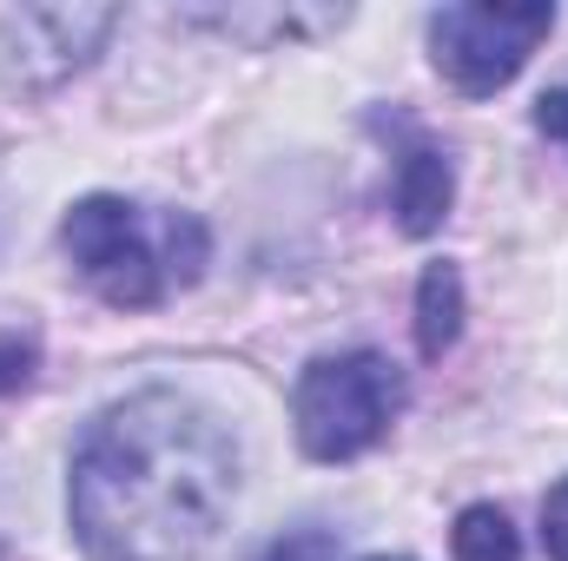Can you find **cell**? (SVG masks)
<instances>
[{"instance_id": "6da1fadb", "label": "cell", "mask_w": 568, "mask_h": 561, "mask_svg": "<svg viewBox=\"0 0 568 561\" xmlns=\"http://www.w3.org/2000/svg\"><path fill=\"white\" fill-rule=\"evenodd\" d=\"M239 496V442L205 404L140 390L73 449V536L93 561H192Z\"/></svg>"}, {"instance_id": "7a4b0ae2", "label": "cell", "mask_w": 568, "mask_h": 561, "mask_svg": "<svg viewBox=\"0 0 568 561\" xmlns=\"http://www.w3.org/2000/svg\"><path fill=\"white\" fill-rule=\"evenodd\" d=\"M73 272L93 284V297H106L113 310H145L159 304L172 284H192L205 265V232L185 212H145L113 192H93L67 212L60 225Z\"/></svg>"}, {"instance_id": "3957f363", "label": "cell", "mask_w": 568, "mask_h": 561, "mask_svg": "<svg viewBox=\"0 0 568 561\" xmlns=\"http://www.w3.org/2000/svg\"><path fill=\"white\" fill-rule=\"evenodd\" d=\"M404 410V377L390 357L377 350H337L304 364L297 390H291V417H297V442L317 462H351L371 442H384V429Z\"/></svg>"}, {"instance_id": "277c9868", "label": "cell", "mask_w": 568, "mask_h": 561, "mask_svg": "<svg viewBox=\"0 0 568 561\" xmlns=\"http://www.w3.org/2000/svg\"><path fill=\"white\" fill-rule=\"evenodd\" d=\"M549 27H556V7H542V0H529V7H503V0L443 7L429 20V60L456 93L483 100V93H503L529 67V53L549 40Z\"/></svg>"}, {"instance_id": "5b68a950", "label": "cell", "mask_w": 568, "mask_h": 561, "mask_svg": "<svg viewBox=\"0 0 568 561\" xmlns=\"http://www.w3.org/2000/svg\"><path fill=\"white\" fill-rule=\"evenodd\" d=\"M113 7H20L0 20V73L7 86H60L73 67L100 53L113 33Z\"/></svg>"}, {"instance_id": "8992f818", "label": "cell", "mask_w": 568, "mask_h": 561, "mask_svg": "<svg viewBox=\"0 0 568 561\" xmlns=\"http://www.w3.org/2000/svg\"><path fill=\"white\" fill-rule=\"evenodd\" d=\"M449 192H456V185H449V159H443L429 140L404 145V159H397V218H404L410 238H424V232L443 225Z\"/></svg>"}, {"instance_id": "52a82bcc", "label": "cell", "mask_w": 568, "mask_h": 561, "mask_svg": "<svg viewBox=\"0 0 568 561\" xmlns=\"http://www.w3.org/2000/svg\"><path fill=\"white\" fill-rule=\"evenodd\" d=\"M456 337H463V278L456 265H429L417 284V350L443 357Z\"/></svg>"}, {"instance_id": "ba28073f", "label": "cell", "mask_w": 568, "mask_h": 561, "mask_svg": "<svg viewBox=\"0 0 568 561\" xmlns=\"http://www.w3.org/2000/svg\"><path fill=\"white\" fill-rule=\"evenodd\" d=\"M449 549H456V561H523V542H516V529L496 502L463 509L456 529H449Z\"/></svg>"}, {"instance_id": "9c48e42d", "label": "cell", "mask_w": 568, "mask_h": 561, "mask_svg": "<svg viewBox=\"0 0 568 561\" xmlns=\"http://www.w3.org/2000/svg\"><path fill=\"white\" fill-rule=\"evenodd\" d=\"M265 561H337V536L331 529H291L284 542L265 549Z\"/></svg>"}, {"instance_id": "30bf717a", "label": "cell", "mask_w": 568, "mask_h": 561, "mask_svg": "<svg viewBox=\"0 0 568 561\" xmlns=\"http://www.w3.org/2000/svg\"><path fill=\"white\" fill-rule=\"evenodd\" d=\"M542 542H549V561H568V476L542 502Z\"/></svg>"}, {"instance_id": "8fae6325", "label": "cell", "mask_w": 568, "mask_h": 561, "mask_svg": "<svg viewBox=\"0 0 568 561\" xmlns=\"http://www.w3.org/2000/svg\"><path fill=\"white\" fill-rule=\"evenodd\" d=\"M536 126L556 145H568V86H549V93L536 100Z\"/></svg>"}, {"instance_id": "7c38bea8", "label": "cell", "mask_w": 568, "mask_h": 561, "mask_svg": "<svg viewBox=\"0 0 568 561\" xmlns=\"http://www.w3.org/2000/svg\"><path fill=\"white\" fill-rule=\"evenodd\" d=\"M27 364H33L27 344H0V390H20L27 384Z\"/></svg>"}, {"instance_id": "4fadbf2b", "label": "cell", "mask_w": 568, "mask_h": 561, "mask_svg": "<svg viewBox=\"0 0 568 561\" xmlns=\"http://www.w3.org/2000/svg\"><path fill=\"white\" fill-rule=\"evenodd\" d=\"M377 561H404V555H377Z\"/></svg>"}]
</instances>
